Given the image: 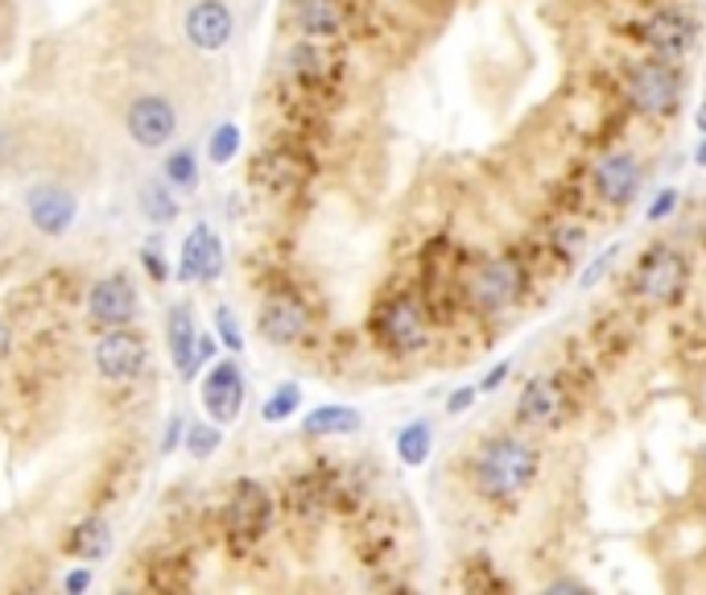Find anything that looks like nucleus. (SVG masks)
<instances>
[{
    "label": "nucleus",
    "instance_id": "30",
    "mask_svg": "<svg viewBox=\"0 0 706 595\" xmlns=\"http://www.w3.org/2000/svg\"><path fill=\"white\" fill-rule=\"evenodd\" d=\"M216 331H219V339L228 344V351H240V348H245V335H240V323H236V315H231L228 306H219V310H216Z\"/></svg>",
    "mask_w": 706,
    "mask_h": 595
},
{
    "label": "nucleus",
    "instance_id": "33",
    "mask_svg": "<svg viewBox=\"0 0 706 595\" xmlns=\"http://www.w3.org/2000/svg\"><path fill=\"white\" fill-rule=\"evenodd\" d=\"M479 401V385H459V389L450 393V401H447V414L450 418H459V414H467V409Z\"/></svg>",
    "mask_w": 706,
    "mask_h": 595
},
{
    "label": "nucleus",
    "instance_id": "15",
    "mask_svg": "<svg viewBox=\"0 0 706 595\" xmlns=\"http://www.w3.org/2000/svg\"><path fill=\"white\" fill-rule=\"evenodd\" d=\"M231 33H236V17L223 0H199V4H190L187 13V38L190 46H199V50H223L231 42Z\"/></svg>",
    "mask_w": 706,
    "mask_h": 595
},
{
    "label": "nucleus",
    "instance_id": "24",
    "mask_svg": "<svg viewBox=\"0 0 706 595\" xmlns=\"http://www.w3.org/2000/svg\"><path fill=\"white\" fill-rule=\"evenodd\" d=\"M161 178L170 182L173 190H190L199 182V161H195V149H173L166 166H161Z\"/></svg>",
    "mask_w": 706,
    "mask_h": 595
},
{
    "label": "nucleus",
    "instance_id": "4",
    "mask_svg": "<svg viewBox=\"0 0 706 595\" xmlns=\"http://www.w3.org/2000/svg\"><path fill=\"white\" fill-rule=\"evenodd\" d=\"M678 91H682L678 67L665 59L640 62V67H633V75H628V100H633V108L645 112V117H669V112H678Z\"/></svg>",
    "mask_w": 706,
    "mask_h": 595
},
{
    "label": "nucleus",
    "instance_id": "5",
    "mask_svg": "<svg viewBox=\"0 0 706 595\" xmlns=\"http://www.w3.org/2000/svg\"><path fill=\"white\" fill-rule=\"evenodd\" d=\"M376 331L380 339L389 344L392 351H421L426 348V339H430V319H426V306L414 298V294H397L389 303L380 306V315H376Z\"/></svg>",
    "mask_w": 706,
    "mask_h": 595
},
{
    "label": "nucleus",
    "instance_id": "26",
    "mask_svg": "<svg viewBox=\"0 0 706 595\" xmlns=\"http://www.w3.org/2000/svg\"><path fill=\"white\" fill-rule=\"evenodd\" d=\"M223 443V430H219V422H195L187 426V450L195 459H211Z\"/></svg>",
    "mask_w": 706,
    "mask_h": 595
},
{
    "label": "nucleus",
    "instance_id": "11",
    "mask_svg": "<svg viewBox=\"0 0 706 595\" xmlns=\"http://www.w3.org/2000/svg\"><path fill=\"white\" fill-rule=\"evenodd\" d=\"M202 406L211 414V422H236L240 406H245V373L236 360H219L207 380H202Z\"/></svg>",
    "mask_w": 706,
    "mask_h": 595
},
{
    "label": "nucleus",
    "instance_id": "1",
    "mask_svg": "<svg viewBox=\"0 0 706 595\" xmlns=\"http://www.w3.org/2000/svg\"><path fill=\"white\" fill-rule=\"evenodd\" d=\"M537 467H541V455L534 450V443H525L520 435H496L479 447L471 476H476L479 496L505 505V500H517L534 484Z\"/></svg>",
    "mask_w": 706,
    "mask_h": 595
},
{
    "label": "nucleus",
    "instance_id": "12",
    "mask_svg": "<svg viewBox=\"0 0 706 595\" xmlns=\"http://www.w3.org/2000/svg\"><path fill=\"white\" fill-rule=\"evenodd\" d=\"M257 327H260V339H265V344L289 348V344H298L306 335V327H310V310H306L298 298L277 294V298H269V303L260 306Z\"/></svg>",
    "mask_w": 706,
    "mask_h": 595
},
{
    "label": "nucleus",
    "instance_id": "32",
    "mask_svg": "<svg viewBox=\"0 0 706 595\" xmlns=\"http://www.w3.org/2000/svg\"><path fill=\"white\" fill-rule=\"evenodd\" d=\"M554 245H558V252H563V257H575L578 248L587 245V232H583L578 224H563V228L554 232Z\"/></svg>",
    "mask_w": 706,
    "mask_h": 595
},
{
    "label": "nucleus",
    "instance_id": "38",
    "mask_svg": "<svg viewBox=\"0 0 706 595\" xmlns=\"http://www.w3.org/2000/svg\"><path fill=\"white\" fill-rule=\"evenodd\" d=\"M546 592H549V595H558V592H587V583H583V579H570V575H566V579L546 583Z\"/></svg>",
    "mask_w": 706,
    "mask_h": 595
},
{
    "label": "nucleus",
    "instance_id": "28",
    "mask_svg": "<svg viewBox=\"0 0 706 595\" xmlns=\"http://www.w3.org/2000/svg\"><path fill=\"white\" fill-rule=\"evenodd\" d=\"M289 71L302 75V79H318V75H322V54L310 46V38L289 50Z\"/></svg>",
    "mask_w": 706,
    "mask_h": 595
},
{
    "label": "nucleus",
    "instance_id": "10",
    "mask_svg": "<svg viewBox=\"0 0 706 595\" xmlns=\"http://www.w3.org/2000/svg\"><path fill=\"white\" fill-rule=\"evenodd\" d=\"M170 351H173V364H178V377L182 380L199 377V368L211 360V351H216V344H211L207 335H199L195 315H190L187 306H173L170 310Z\"/></svg>",
    "mask_w": 706,
    "mask_h": 595
},
{
    "label": "nucleus",
    "instance_id": "40",
    "mask_svg": "<svg viewBox=\"0 0 706 595\" xmlns=\"http://www.w3.org/2000/svg\"><path fill=\"white\" fill-rule=\"evenodd\" d=\"M694 166H703V170H706V137L698 141V146H694Z\"/></svg>",
    "mask_w": 706,
    "mask_h": 595
},
{
    "label": "nucleus",
    "instance_id": "6",
    "mask_svg": "<svg viewBox=\"0 0 706 595\" xmlns=\"http://www.w3.org/2000/svg\"><path fill=\"white\" fill-rule=\"evenodd\" d=\"M570 414V393H566L563 377L554 373H537L525 380V389L517 397V422L520 426H534V430H549V426H563Z\"/></svg>",
    "mask_w": 706,
    "mask_h": 595
},
{
    "label": "nucleus",
    "instance_id": "2",
    "mask_svg": "<svg viewBox=\"0 0 706 595\" xmlns=\"http://www.w3.org/2000/svg\"><path fill=\"white\" fill-rule=\"evenodd\" d=\"M690 286V261L686 252L674 245H653L633 274V294L645 298L649 306H669L678 303Z\"/></svg>",
    "mask_w": 706,
    "mask_h": 595
},
{
    "label": "nucleus",
    "instance_id": "21",
    "mask_svg": "<svg viewBox=\"0 0 706 595\" xmlns=\"http://www.w3.org/2000/svg\"><path fill=\"white\" fill-rule=\"evenodd\" d=\"M430 450H434V422L430 418H414L397 430V459H401L405 467H421L430 459Z\"/></svg>",
    "mask_w": 706,
    "mask_h": 595
},
{
    "label": "nucleus",
    "instance_id": "39",
    "mask_svg": "<svg viewBox=\"0 0 706 595\" xmlns=\"http://www.w3.org/2000/svg\"><path fill=\"white\" fill-rule=\"evenodd\" d=\"M9 348H13V331H9V327H4V323H0V360H4V356H9Z\"/></svg>",
    "mask_w": 706,
    "mask_h": 595
},
{
    "label": "nucleus",
    "instance_id": "20",
    "mask_svg": "<svg viewBox=\"0 0 706 595\" xmlns=\"http://www.w3.org/2000/svg\"><path fill=\"white\" fill-rule=\"evenodd\" d=\"M364 426V414L356 406H318L306 414V435H356Z\"/></svg>",
    "mask_w": 706,
    "mask_h": 595
},
{
    "label": "nucleus",
    "instance_id": "41",
    "mask_svg": "<svg viewBox=\"0 0 706 595\" xmlns=\"http://www.w3.org/2000/svg\"><path fill=\"white\" fill-rule=\"evenodd\" d=\"M694 120H698V132H703V137H706V100L698 103V112H694Z\"/></svg>",
    "mask_w": 706,
    "mask_h": 595
},
{
    "label": "nucleus",
    "instance_id": "31",
    "mask_svg": "<svg viewBox=\"0 0 706 595\" xmlns=\"http://www.w3.org/2000/svg\"><path fill=\"white\" fill-rule=\"evenodd\" d=\"M611 261H616V248H607V252H599V257H595V261L587 265V269H583V277H578V290H595V286H599V277H604L607 269H611Z\"/></svg>",
    "mask_w": 706,
    "mask_h": 595
},
{
    "label": "nucleus",
    "instance_id": "17",
    "mask_svg": "<svg viewBox=\"0 0 706 595\" xmlns=\"http://www.w3.org/2000/svg\"><path fill=\"white\" fill-rule=\"evenodd\" d=\"M182 269H178V277L182 281H216L219 274H223V248H219V236L207 228V224H199L195 232L187 236V245H182Z\"/></svg>",
    "mask_w": 706,
    "mask_h": 595
},
{
    "label": "nucleus",
    "instance_id": "7",
    "mask_svg": "<svg viewBox=\"0 0 706 595\" xmlns=\"http://www.w3.org/2000/svg\"><path fill=\"white\" fill-rule=\"evenodd\" d=\"M125 129L141 149H161L178 132V112L166 96H137L125 112Z\"/></svg>",
    "mask_w": 706,
    "mask_h": 595
},
{
    "label": "nucleus",
    "instance_id": "3",
    "mask_svg": "<svg viewBox=\"0 0 706 595\" xmlns=\"http://www.w3.org/2000/svg\"><path fill=\"white\" fill-rule=\"evenodd\" d=\"M525 290H529V269L517 257H491V261H484L476 269L471 286H467V298L484 315H505L525 298Z\"/></svg>",
    "mask_w": 706,
    "mask_h": 595
},
{
    "label": "nucleus",
    "instance_id": "13",
    "mask_svg": "<svg viewBox=\"0 0 706 595\" xmlns=\"http://www.w3.org/2000/svg\"><path fill=\"white\" fill-rule=\"evenodd\" d=\"M26 207H29L33 228H38V232H46V236H62L74 224V211H79V204H74L71 190L50 187V182H42V187H29Z\"/></svg>",
    "mask_w": 706,
    "mask_h": 595
},
{
    "label": "nucleus",
    "instance_id": "22",
    "mask_svg": "<svg viewBox=\"0 0 706 595\" xmlns=\"http://www.w3.org/2000/svg\"><path fill=\"white\" fill-rule=\"evenodd\" d=\"M141 211L149 224H173L178 219V195L166 178H153L141 187Z\"/></svg>",
    "mask_w": 706,
    "mask_h": 595
},
{
    "label": "nucleus",
    "instance_id": "36",
    "mask_svg": "<svg viewBox=\"0 0 706 595\" xmlns=\"http://www.w3.org/2000/svg\"><path fill=\"white\" fill-rule=\"evenodd\" d=\"M182 430H187V422H182V414H170V422H166V435H161V450L170 455L173 447H178V438H182Z\"/></svg>",
    "mask_w": 706,
    "mask_h": 595
},
{
    "label": "nucleus",
    "instance_id": "37",
    "mask_svg": "<svg viewBox=\"0 0 706 595\" xmlns=\"http://www.w3.org/2000/svg\"><path fill=\"white\" fill-rule=\"evenodd\" d=\"M62 587H67V592H71V595L87 592V587H91V571H71V575H67V583H62Z\"/></svg>",
    "mask_w": 706,
    "mask_h": 595
},
{
    "label": "nucleus",
    "instance_id": "8",
    "mask_svg": "<svg viewBox=\"0 0 706 595\" xmlns=\"http://www.w3.org/2000/svg\"><path fill=\"white\" fill-rule=\"evenodd\" d=\"M645 46H649L657 59L665 62H678L686 59L698 42V21L690 13H682V9H662V13H653L645 21Z\"/></svg>",
    "mask_w": 706,
    "mask_h": 595
},
{
    "label": "nucleus",
    "instance_id": "25",
    "mask_svg": "<svg viewBox=\"0 0 706 595\" xmlns=\"http://www.w3.org/2000/svg\"><path fill=\"white\" fill-rule=\"evenodd\" d=\"M302 406V389L294 385V380H286V385H277L274 393H269V401H265V422H286L294 418V409Z\"/></svg>",
    "mask_w": 706,
    "mask_h": 595
},
{
    "label": "nucleus",
    "instance_id": "14",
    "mask_svg": "<svg viewBox=\"0 0 706 595\" xmlns=\"http://www.w3.org/2000/svg\"><path fill=\"white\" fill-rule=\"evenodd\" d=\"M145 364V344L141 335L132 331H108L96 344V368H100L103 380H129L141 373Z\"/></svg>",
    "mask_w": 706,
    "mask_h": 595
},
{
    "label": "nucleus",
    "instance_id": "29",
    "mask_svg": "<svg viewBox=\"0 0 706 595\" xmlns=\"http://www.w3.org/2000/svg\"><path fill=\"white\" fill-rule=\"evenodd\" d=\"M678 204H682L678 187H662L657 195H653V204L645 207V219H649V224H662V219H669L674 211H678Z\"/></svg>",
    "mask_w": 706,
    "mask_h": 595
},
{
    "label": "nucleus",
    "instance_id": "16",
    "mask_svg": "<svg viewBox=\"0 0 706 595\" xmlns=\"http://www.w3.org/2000/svg\"><path fill=\"white\" fill-rule=\"evenodd\" d=\"M87 306H91V319L103 323V327H125L137 315V290H132L129 277H100L91 286Z\"/></svg>",
    "mask_w": 706,
    "mask_h": 595
},
{
    "label": "nucleus",
    "instance_id": "9",
    "mask_svg": "<svg viewBox=\"0 0 706 595\" xmlns=\"http://www.w3.org/2000/svg\"><path fill=\"white\" fill-rule=\"evenodd\" d=\"M640 182H645V170H640V161L633 153H604L599 166H595V190H599V199L611 207H628L640 195Z\"/></svg>",
    "mask_w": 706,
    "mask_h": 595
},
{
    "label": "nucleus",
    "instance_id": "27",
    "mask_svg": "<svg viewBox=\"0 0 706 595\" xmlns=\"http://www.w3.org/2000/svg\"><path fill=\"white\" fill-rule=\"evenodd\" d=\"M207 153H211L216 166H228V161L240 153V129H236V125H219V129L211 132V149H207Z\"/></svg>",
    "mask_w": 706,
    "mask_h": 595
},
{
    "label": "nucleus",
    "instance_id": "34",
    "mask_svg": "<svg viewBox=\"0 0 706 595\" xmlns=\"http://www.w3.org/2000/svg\"><path fill=\"white\" fill-rule=\"evenodd\" d=\"M141 265H145V274L153 277V281H166V277H170V265H166V257H161L153 245L141 248Z\"/></svg>",
    "mask_w": 706,
    "mask_h": 595
},
{
    "label": "nucleus",
    "instance_id": "23",
    "mask_svg": "<svg viewBox=\"0 0 706 595\" xmlns=\"http://www.w3.org/2000/svg\"><path fill=\"white\" fill-rule=\"evenodd\" d=\"M108 546H112V534H108V525L103 522H83L71 537V551L79 554V558H87V563L103 558Z\"/></svg>",
    "mask_w": 706,
    "mask_h": 595
},
{
    "label": "nucleus",
    "instance_id": "35",
    "mask_svg": "<svg viewBox=\"0 0 706 595\" xmlns=\"http://www.w3.org/2000/svg\"><path fill=\"white\" fill-rule=\"evenodd\" d=\"M508 373H513V360H496V368H488V377L479 380V393H496L508 380Z\"/></svg>",
    "mask_w": 706,
    "mask_h": 595
},
{
    "label": "nucleus",
    "instance_id": "19",
    "mask_svg": "<svg viewBox=\"0 0 706 595\" xmlns=\"http://www.w3.org/2000/svg\"><path fill=\"white\" fill-rule=\"evenodd\" d=\"M294 21H298V30L310 42L315 38H335V33L344 30V9H339V0H298Z\"/></svg>",
    "mask_w": 706,
    "mask_h": 595
},
{
    "label": "nucleus",
    "instance_id": "18",
    "mask_svg": "<svg viewBox=\"0 0 706 595\" xmlns=\"http://www.w3.org/2000/svg\"><path fill=\"white\" fill-rule=\"evenodd\" d=\"M269 513H274V505H269V493H265L260 484H252V479H240V484H236V496H231V505H228V525H231V529H236V534H245V537L265 534Z\"/></svg>",
    "mask_w": 706,
    "mask_h": 595
}]
</instances>
